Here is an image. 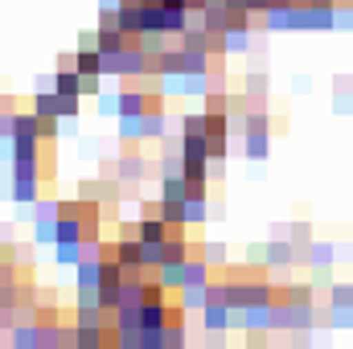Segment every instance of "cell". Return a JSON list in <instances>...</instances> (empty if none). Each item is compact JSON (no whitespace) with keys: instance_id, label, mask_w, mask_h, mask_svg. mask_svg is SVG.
Returning <instances> with one entry per match:
<instances>
[{"instance_id":"obj_12","label":"cell","mask_w":353,"mask_h":349,"mask_svg":"<svg viewBox=\"0 0 353 349\" xmlns=\"http://www.w3.org/2000/svg\"><path fill=\"white\" fill-rule=\"evenodd\" d=\"M54 90H58V94H83V74H79V66H58V70H54Z\"/></svg>"},{"instance_id":"obj_25","label":"cell","mask_w":353,"mask_h":349,"mask_svg":"<svg viewBox=\"0 0 353 349\" xmlns=\"http://www.w3.org/2000/svg\"><path fill=\"white\" fill-rule=\"evenodd\" d=\"M140 259H144V271H157L165 263V243H140Z\"/></svg>"},{"instance_id":"obj_15","label":"cell","mask_w":353,"mask_h":349,"mask_svg":"<svg viewBox=\"0 0 353 349\" xmlns=\"http://www.w3.org/2000/svg\"><path fill=\"white\" fill-rule=\"evenodd\" d=\"M119 29H123L128 37H140V33H144V12H140V4H119Z\"/></svg>"},{"instance_id":"obj_24","label":"cell","mask_w":353,"mask_h":349,"mask_svg":"<svg viewBox=\"0 0 353 349\" xmlns=\"http://www.w3.org/2000/svg\"><path fill=\"white\" fill-rule=\"evenodd\" d=\"M205 128H210L205 111H189V115H181V136H205Z\"/></svg>"},{"instance_id":"obj_10","label":"cell","mask_w":353,"mask_h":349,"mask_svg":"<svg viewBox=\"0 0 353 349\" xmlns=\"http://www.w3.org/2000/svg\"><path fill=\"white\" fill-rule=\"evenodd\" d=\"M205 300H210V283H181V308L185 312H201L205 308Z\"/></svg>"},{"instance_id":"obj_7","label":"cell","mask_w":353,"mask_h":349,"mask_svg":"<svg viewBox=\"0 0 353 349\" xmlns=\"http://www.w3.org/2000/svg\"><path fill=\"white\" fill-rule=\"evenodd\" d=\"M300 263L304 267H333L337 263V251L329 243H304L300 247Z\"/></svg>"},{"instance_id":"obj_23","label":"cell","mask_w":353,"mask_h":349,"mask_svg":"<svg viewBox=\"0 0 353 349\" xmlns=\"http://www.w3.org/2000/svg\"><path fill=\"white\" fill-rule=\"evenodd\" d=\"M54 259H58V267H79L83 243H54Z\"/></svg>"},{"instance_id":"obj_8","label":"cell","mask_w":353,"mask_h":349,"mask_svg":"<svg viewBox=\"0 0 353 349\" xmlns=\"http://www.w3.org/2000/svg\"><path fill=\"white\" fill-rule=\"evenodd\" d=\"M74 283H79V288H99V283H103V259L83 255L79 267H74Z\"/></svg>"},{"instance_id":"obj_30","label":"cell","mask_w":353,"mask_h":349,"mask_svg":"<svg viewBox=\"0 0 353 349\" xmlns=\"http://www.w3.org/2000/svg\"><path fill=\"white\" fill-rule=\"evenodd\" d=\"M79 50H99V29H83L79 33Z\"/></svg>"},{"instance_id":"obj_29","label":"cell","mask_w":353,"mask_h":349,"mask_svg":"<svg viewBox=\"0 0 353 349\" xmlns=\"http://www.w3.org/2000/svg\"><path fill=\"white\" fill-rule=\"evenodd\" d=\"M103 94V74H83V99H99Z\"/></svg>"},{"instance_id":"obj_19","label":"cell","mask_w":353,"mask_h":349,"mask_svg":"<svg viewBox=\"0 0 353 349\" xmlns=\"http://www.w3.org/2000/svg\"><path fill=\"white\" fill-rule=\"evenodd\" d=\"M157 279H161L169 292H181V283H185V263H161V267H157Z\"/></svg>"},{"instance_id":"obj_13","label":"cell","mask_w":353,"mask_h":349,"mask_svg":"<svg viewBox=\"0 0 353 349\" xmlns=\"http://www.w3.org/2000/svg\"><path fill=\"white\" fill-rule=\"evenodd\" d=\"M123 144H144V115H115Z\"/></svg>"},{"instance_id":"obj_11","label":"cell","mask_w":353,"mask_h":349,"mask_svg":"<svg viewBox=\"0 0 353 349\" xmlns=\"http://www.w3.org/2000/svg\"><path fill=\"white\" fill-rule=\"evenodd\" d=\"M243 157L247 161H267L271 157V132H247L243 136Z\"/></svg>"},{"instance_id":"obj_4","label":"cell","mask_w":353,"mask_h":349,"mask_svg":"<svg viewBox=\"0 0 353 349\" xmlns=\"http://www.w3.org/2000/svg\"><path fill=\"white\" fill-rule=\"evenodd\" d=\"M8 197L17 201V206H37V197H41V177H8Z\"/></svg>"},{"instance_id":"obj_17","label":"cell","mask_w":353,"mask_h":349,"mask_svg":"<svg viewBox=\"0 0 353 349\" xmlns=\"http://www.w3.org/2000/svg\"><path fill=\"white\" fill-rule=\"evenodd\" d=\"M185 173H161V201H185Z\"/></svg>"},{"instance_id":"obj_2","label":"cell","mask_w":353,"mask_h":349,"mask_svg":"<svg viewBox=\"0 0 353 349\" xmlns=\"http://www.w3.org/2000/svg\"><path fill=\"white\" fill-rule=\"evenodd\" d=\"M8 341L17 349H41V325H37V317H17V325L8 329Z\"/></svg>"},{"instance_id":"obj_18","label":"cell","mask_w":353,"mask_h":349,"mask_svg":"<svg viewBox=\"0 0 353 349\" xmlns=\"http://www.w3.org/2000/svg\"><path fill=\"white\" fill-rule=\"evenodd\" d=\"M329 308H353V279H333L329 283Z\"/></svg>"},{"instance_id":"obj_1","label":"cell","mask_w":353,"mask_h":349,"mask_svg":"<svg viewBox=\"0 0 353 349\" xmlns=\"http://www.w3.org/2000/svg\"><path fill=\"white\" fill-rule=\"evenodd\" d=\"M201 329H205L210 337H226V333L234 329V308L222 304V300H205V308H201Z\"/></svg>"},{"instance_id":"obj_9","label":"cell","mask_w":353,"mask_h":349,"mask_svg":"<svg viewBox=\"0 0 353 349\" xmlns=\"http://www.w3.org/2000/svg\"><path fill=\"white\" fill-rule=\"evenodd\" d=\"M210 218V193H185V226H201Z\"/></svg>"},{"instance_id":"obj_27","label":"cell","mask_w":353,"mask_h":349,"mask_svg":"<svg viewBox=\"0 0 353 349\" xmlns=\"http://www.w3.org/2000/svg\"><path fill=\"white\" fill-rule=\"evenodd\" d=\"M243 94L263 99V94H267V79H263V74H247V79H243Z\"/></svg>"},{"instance_id":"obj_22","label":"cell","mask_w":353,"mask_h":349,"mask_svg":"<svg viewBox=\"0 0 353 349\" xmlns=\"http://www.w3.org/2000/svg\"><path fill=\"white\" fill-rule=\"evenodd\" d=\"M185 29H189V8H169L165 4V33L169 37H181Z\"/></svg>"},{"instance_id":"obj_5","label":"cell","mask_w":353,"mask_h":349,"mask_svg":"<svg viewBox=\"0 0 353 349\" xmlns=\"http://www.w3.org/2000/svg\"><path fill=\"white\" fill-rule=\"evenodd\" d=\"M169 222L161 218V214H140V222H136V235H140V243H165L169 239Z\"/></svg>"},{"instance_id":"obj_31","label":"cell","mask_w":353,"mask_h":349,"mask_svg":"<svg viewBox=\"0 0 353 349\" xmlns=\"http://www.w3.org/2000/svg\"><path fill=\"white\" fill-rule=\"evenodd\" d=\"M0 243H12V226L8 222H0Z\"/></svg>"},{"instance_id":"obj_16","label":"cell","mask_w":353,"mask_h":349,"mask_svg":"<svg viewBox=\"0 0 353 349\" xmlns=\"http://www.w3.org/2000/svg\"><path fill=\"white\" fill-rule=\"evenodd\" d=\"M8 136H41V132H37V111H33V107H29V111H12Z\"/></svg>"},{"instance_id":"obj_14","label":"cell","mask_w":353,"mask_h":349,"mask_svg":"<svg viewBox=\"0 0 353 349\" xmlns=\"http://www.w3.org/2000/svg\"><path fill=\"white\" fill-rule=\"evenodd\" d=\"M54 243H83V214H58V239Z\"/></svg>"},{"instance_id":"obj_26","label":"cell","mask_w":353,"mask_h":349,"mask_svg":"<svg viewBox=\"0 0 353 349\" xmlns=\"http://www.w3.org/2000/svg\"><path fill=\"white\" fill-rule=\"evenodd\" d=\"M119 283H123V279H119ZM119 283H99V304H103L107 312L119 308Z\"/></svg>"},{"instance_id":"obj_28","label":"cell","mask_w":353,"mask_h":349,"mask_svg":"<svg viewBox=\"0 0 353 349\" xmlns=\"http://www.w3.org/2000/svg\"><path fill=\"white\" fill-rule=\"evenodd\" d=\"M288 239H292L296 247H304V243H312V226H308V222H296V226H288Z\"/></svg>"},{"instance_id":"obj_32","label":"cell","mask_w":353,"mask_h":349,"mask_svg":"<svg viewBox=\"0 0 353 349\" xmlns=\"http://www.w3.org/2000/svg\"><path fill=\"white\" fill-rule=\"evenodd\" d=\"M350 255H353V251H350Z\"/></svg>"},{"instance_id":"obj_6","label":"cell","mask_w":353,"mask_h":349,"mask_svg":"<svg viewBox=\"0 0 353 349\" xmlns=\"http://www.w3.org/2000/svg\"><path fill=\"white\" fill-rule=\"evenodd\" d=\"M111 255L119 259L123 271H140L144 259H140V239H119V243H111Z\"/></svg>"},{"instance_id":"obj_20","label":"cell","mask_w":353,"mask_h":349,"mask_svg":"<svg viewBox=\"0 0 353 349\" xmlns=\"http://www.w3.org/2000/svg\"><path fill=\"white\" fill-rule=\"evenodd\" d=\"M74 66H79V74H103V54L99 50H74Z\"/></svg>"},{"instance_id":"obj_21","label":"cell","mask_w":353,"mask_h":349,"mask_svg":"<svg viewBox=\"0 0 353 349\" xmlns=\"http://www.w3.org/2000/svg\"><path fill=\"white\" fill-rule=\"evenodd\" d=\"M193 251L210 263V267H218V271H222V267H230V255H226V247H222V243H201V247H193Z\"/></svg>"},{"instance_id":"obj_3","label":"cell","mask_w":353,"mask_h":349,"mask_svg":"<svg viewBox=\"0 0 353 349\" xmlns=\"http://www.w3.org/2000/svg\"><path fill=\"white\" fill-rule=\"evenodd\" d=\"M144 173H148L144 152L140 148H123L119 161H115V181H144Z\"/></svg>"}]
</instances>
